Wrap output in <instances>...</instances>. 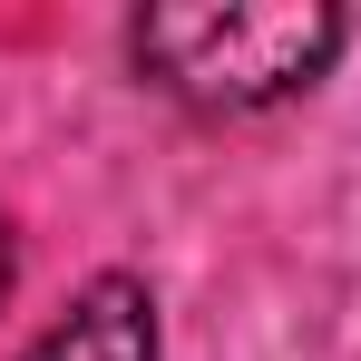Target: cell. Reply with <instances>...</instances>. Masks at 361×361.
Segmentation results:
<instances>
[{"label":"cell","mask_w":361,"mask_h":361,"mask_svg":"<svg viewBox=\"0 0 361 361\" xmlns=\"http://www.w3.org/2000/svg\"><path fill=\"white\" fill-rule=\"evenodd\" d=\"M342 39L332 0H157L127 20V68L195 118H274L332 78Z\"/></svg>","instance_id":"6da1fadb"},{"label":"cell","mask_w":361,"mask_h":361,"mask_svg":"<svg viewBox=\"0 0 361 361\" xmlns=\"http://www.w3.org/2000/svg\"><path fill=\"white\" fill-rule=\"evenodd\" d=\"M20 361H157V293L137 274H98Z\"/></svg>","instance_id":"7a4b0ae2"},{"label":"cell","mask_w":361,"mask_h":361,"mask_svg":"<svg viewBox=\"0 0 361 361\" xmlns=\"http://www.w3.org/2000/svg\"><path fill=\"white\" fill-rule=\"evenodd\" d=\"M10 283H20V235H10V215H0V302H10Z\"/></svg>","instance_id":"3957f363"}]
</instances>
